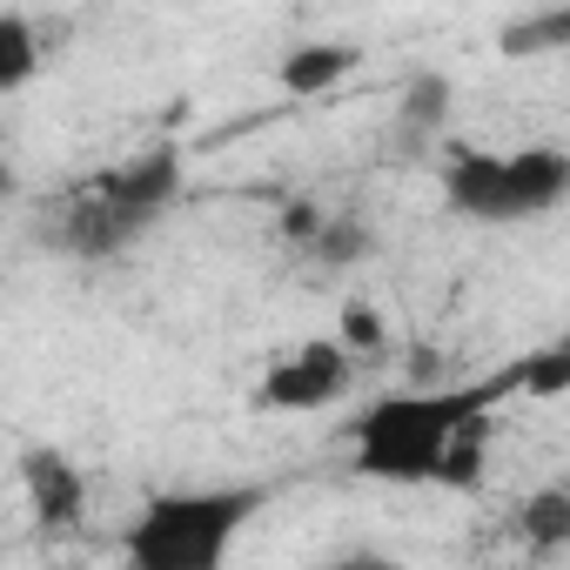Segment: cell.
I'll return each mask as SVG.
<instances>
[{
	"label": "cell",
	"mask_w": 570,
	"mask_h": 570,
	"mask_svg": "<svg viewBox=\"0 0 570 570\" xmlns=\"http://www.w3.org/2000/svg\"><path fill=\"white\" fill-rule=\"evenodd\" d=\"M483 456H490V416H470V423L450 436L436 483H443V490H476V483H483Z\"/></svg>",
	"instance_id": "4fadbf2b"
},
{
	"label": "cell",
	"mask_w": 570,
	"mask_h": 570,
	"mask_svg": "<svg viewBox=\"0 0 570 570\" xmlns=\"http://www.w3.org/2000/svg\"><path fill=\"white\" fill-rule=\"evenodd\" d=\"M356 61H363V55H356L350 41H309V48H289V55H282L275 81H282V95L309 101V95H323V88L350 81V75H356Z\"/></svg>",
	"instance_id": "9c48e42d"
},
{
	"label": "cell",
	"mask_w": 570,
	"mask_h": 570,
	"mask_svg": "<svg viewBox=\"0 0 570 570\" xmlns=\"http://www.w3.org/2000/svg\"><path fill=\"white\" fill-rule=\"evenodd\" d=\"M517 396V363H503L497 376L483 383H456V390H403V396H383L356 416L350 443H356V476H376V483H436L443 470V450L450 436L470 423V416H490L497 403Z\"/></svg>",
	"instance_id": "6da1fadb"
},
{
	"label": "cell",
	"mask_w": 570,
	"mask_h": 570,
	"mask_svg": "<svg viewBox=\"0 0 570 570\" xmlns=\"http://www.w3.org/2000/svg\"><path fill=\"white\" fill-rule=\"evenodd\" d=\"M101 195H115V202H128V208H141L148 222H161V208L181 195V148L175 141H155V148H141L135 161H121V168H101V175H88Z\"/></svg>",
	"instance_id": "8992f818"
},
{
	"label": "cell",
	"mask_w": 570,
	"mask_h": 570,
	"mask_svg": "<svg viewBox=\"0 0 570 570\" xmlns=\"http://www.w3.org/2000/svg\"><path fill=\"white\" fill-rule=\"evenodd\" d=\"M268 497H275L268 483L161 490V497H148V510L128 523L121 557H128L135 570H215Z\"/></svg>",
	"instance_id": "7a4b0ae2"
},
{
	"label": "cell",
	"mask_w": 570,
	"mask_h": 570,
	"mask_svg": "<svg viewBox=\"0 0 570 570\" xmlns=\"http://www.w3.org/2000/svg\"><path fill=\"white\" fill-rule=\"evenodd\" d=\"M497 48H503L510 61H530V55H563V48H570V0H563V8H543V14L510 21V28L497 35Z\"/></svg>",
	"instance_id": "30bf717a"
},
{
	"label": "cell",
	"mask_w": 570,
	"mask_h": 570,
	"mask_svg": "<svg viewBox=\"0 0 570 570\" xmlns=\"http://www.w3.org/2000/svg\"><path fill=\"white\" fill-rule=\"evenodd\" d=\"M443 202L470 222H517V202H510V155H490V148H456L443 161Z\"/></svg>",
	"instance_id": "5b68a950"
},
{
	"label": "cell",
	"mask_w": 570,
	"mask_h": 570,
	"mask_svg": "<svg viewBox=\"0 0 570 570\" xmlns=\"http://www.w3.org/2000/svg\"><path fill=\"white\" fill-rule=\"evenodd\" d=\"M517 396H570V336L517 356Z\"/></svg>",
	"instance_id": "9a60e30c"
},
{
	"label": "cell",
	"mask_w": 570,
	"mask_h": 570,
	"mask_svg": "<svg viewBox=\"0 0 570 570\" xmlns=\"http://www.w3.org/2000/svg\"><path fill=\"white\" fill-rule=\"evenodd\" d=\"M336 336H343V350H350L356 363H363V356H370V363H376V356H390V323H383V309H376V303H363V296H356V303H343Z\"/></svg>",
	"instance_id": "2e32d148"
},
{
	"label": "cell",
	"mask_w": 570,
	"mask_h": 570,
	"mask_svg": "<svg viewBox=\"0 0 570 570\" xmlns=\"http://www.w3.org/2000/svg\"><path fill=\"white\" fill-rule=\"evenodd\" d=\"M21 483H28V503H35V517L41 523H81V510H88V483H81V470L61 456V450H21Z\"/></svg>",
	"instance_id": "52a82bcc"
},
{
	"label": "cell",
	"mask_w": 570,
	"mask_h": 570,
	"mask_svg": "<svg viewBox=\"0 0 570 570\" xmlns=\"http://www.w3.org/2000/svg\"><path fill=\"white\" fill-rule=\"evenodd\" d=\"M35 68H41V35H35V21H28V14H8V21H0V88L21 95V88L35 81Z\"/></svg>",
	"instance_id": "5bb4252c"
},
{
	"label": "cell",
	"mask_w": 570,
	"mask_h": 570,
	"mask_svg": "<svg viewBox=\"0 0 570 570\" xmlns=\"http://www.w3.org/2000/svg\"><path fill=\"white\" fill-rule=\"evenodd\" d=\"M450 101H456V88H450L443 75H416V81L403 88V108H396V128H403L410 141H423V135H436V128L450 121Z\"/></svg>",
	"instance_id": "7c38bea8"
},
{
	"label": "cell",
	"mask_w": 570,
	"mask_h": 570,
	"mask_svg": "<svg viewBox=\"0 0 570 570\" xmlns=\"http://www.w3.org/2000/svg\"><path fill=\"white\" fill-rule=\"evenodd\" d=\"M517 530H523L530 550H563V543H570V490L550 483V490L523 497V503H517Z\"/></svg>",
	"instance_id": "8fae6325"
},
{
	"label": "cell",
	"mask_w": 570,
	"mask_h": 570,
	"mask_svg": "<svg viewBox=\"0 0 570 570\" xmlns=\"http://www.w3.org/2000/svg\"><path fill=\"white\" fill-rule=\"evenodd\" d=\"M323 202H309V195H289L282 202V242H296V248H309L316 235H323Z\"/></svg>",
	"instance_id": "ac0fdd59"
},
{
	"label": "cell",
	"mask_w": 570,
	"mask_h": 570,
	"mask_svg": "<svg viewBox=\"0 0 570 570\" xmlns=\"http://www.w3.org/2000/svg\"><path fill=\"white\" fill-rule=\"evenodd\" d=\"M141 228H148V215L128 208V202H115V195H101L95 181L68 188V202H61V215H55V242H61V255H75V262H108V255H121Z\"/></svg>",
	"instance_id": "277c9868"
},
{
	"label": "cell",
	"mask_w": 570,
	"mask_h": 570,
	"mask_svg": "<svg viewBox=\"0 0 570 570\" xmlns=\"http://www.w3.org/2000/svg\"><path fill=\"white\" fill-rule=\"evenodd\" d=\"M510 202H517V222L563 208L570 202V155L563 148H543V141L517 148L510 155Z\"/></svg>",
	"instance_id": "ba28073f"
},
{
	"label": "cell",
	"mask_w": 570,
	"mask_h": 570,
	"mask_svg": "<svg viewBox=\"0 0 570 570\" xmlns=\"http://www.w3.org/2000/svg\"><path fill=\"white\" fill-rule=\"evenodd\" d=\"M363 248H370V228H363V222H350V215H330V222H323V235L309 242V255H316L323 268H350V262H363Z\"/></svg>",
	"instance_id": "e0dca14e"
},
{
	"label": "cell",
	"mask_w": 570,
	"mask_h": 570,
	"mask_svg": "<svg viewBox=\"0 0 570 570\" xmlns=\"http://www.w3.org/2000/svg\"><path fill=\"white\" fill-rule=\"evenodd\" d=\"M350 383H356V356L336 336V343H303L282 363H268V376L255 383L248 403L275 410V416H303V410H330L336 396H350Z\"/></svg>",
	"instance_id": "3957f363"
}]
</instances>
